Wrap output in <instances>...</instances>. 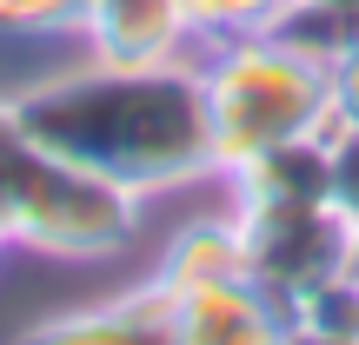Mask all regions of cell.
<instances>
[{
	"mask_svg": "<svg viewBox=\"0 0 359 345\" xmlns=\"http://www.w3.org/2000/svg\"><path fill=\"white\" fill-rule=\"evenodd\" d=\"M293 7L299 0H187V20L213 47V40H240V34H273V27H286Z\"/></svg>",
	"mask_w": 359,
	"mask_h": 345,
	"instance_id": "cell-10",
	"label": "cell"
},
{
	"mask_svg": "<svg viewBox=\"0 0 359 345\" xmlns=\"http://www.w3.org/2000/svg\"><path fill=\"white\" fill-rule=\"evenodd\" d=\"M293 325L359 339V266H353V272H339V279H326V286H313V293L293 306Z\"/></svg>",
	"mask_w": 359,
	"mask_h": 345,
	"instance_id": "cell-11",
	"label": "cell"
},
{
	"mask_svg": "<svg viewBox=\"0 0 359 345\" xmlns=\"http://www.w3.org/2000/svg\"><path fill=\"white\" fill-rule=\"evenodd\" d=\"M206 87V133H213V173L246 167L253 153H273L286 140H306L333 113V80L326 53L293 40L286 27L273 34L213 40L200 53Z\"/></svg>",
	"mask_w": 359,
	"mask_h": 345,
	"instance_id": "cell-2",
	"label": "cell"
},
{
	"mask_svg": "<svg viewBox=\"0 0 359 345\" xmlns=\"http://www.w3.org/2000/svg\"><path fill=\"white\" fill-rule=\"evenodd\" d=\"M0 246H7V232H0Z\"/></svg>",
	"mask_w": 359,
	"mask_h": 345,
	"instance_id": "cell-17",
	"label": "cell"
},
{
	"mask_svg": "<svg viewBox=\"0 0 359 345\" xmlns=\"http://www.w3.org/2000/svg\"><path fill=\"white\" fill-rule=\"evenodd\" d=\"M326 80H333V113H326L320 140H333V133L359 127V40H353V47H339L333 60H326Z\"/></svg>",
	"mask_w": 359,
	"mask_h": 345,
	"instance_id": "cell-12",
	"label": "cell"
},
{
	"mask_svg": "<svg viewBox=\"0 0 359 345\" xmlns=\"http://www.w3.org/2000/svg\"><path fill=\"white\" fill-rule=\"evenodd\" d=\"M333 206L359 226V127H346V133H333Z\"/></svg>",
	"mask_w": 359,
	"mask_h": 345,
	"instance_id": "cell-14",
	"label": "cell"
},
{
	"mask_svg": "<svg viewBox=\"0 0 359 345\" xmlns=\"http://www.w3.org/2000/svg\"><path fill=\"white\" fill-rule=\"evenodd\" d=\"M80 40L93 66L147 73V66H180L200 60L206 40L193 34L187 0H80Z\"/></svg>",
	"mask_w": 359,
	"mask_h": 345,
	"instance_id": "cell-5",
	"label": "cell"
},
{
	"mask_svg": "<svg viewBox=\"0 0 359 345\" xmlns=\"http://www.w3.org/2000/svg\"><path fill=\"white\" fill-rule=\"evenodd\" d=\"M20 345H180L173 299L147 279V286H133L120 299L60 312V319H40L34 332H20Z\"/></svg>",
	"mask_w": 359,
	"mask_h": 345,
	"instance_id": "cell-7",
	"label": "cell"
},
{
	"mask_svg": "<svg viewBox=\"0 0 359 345\" xmlns=\"http://www.w3.org/2000/svg\"><path fill=\"white\" fill-rule=\"evenodd\" d=\"M219 279H253V272H246L240 213H233V219H193V226H180L173 239L160 246V266H154V286L167 299L200 293V286H219Z\"/></svg>",
	"mask_w": 359,
	"mask_h": 345,
	"instance_id": "cell-9",
	"label": "cell"
},
{
	"mask_svg": "<svg viewBox=\"0 0 359 345\" xmlns=\"http://www.w3.org/2000/svg\"><path fill=\"white\" fill-rule=\"evenodd\" d=\"M299 7H359V0H299Z\"/></svg>",
	"mask_w": 359,
	"mask_h": 345,
	"instance_id": "cell-16",
	"label": "cell"
},
{
	"mask_svg": "<svg viewBox=\"0 0 359 345\" xmlns=\"http://www.w3.org/2000/svg\"><path fill=\"white\" fill-rule=\"evenodd\" d=\"M286 325H293L286 306L273 293H259L253 279H219L173 299L180 345H280Z\"/></svg>",
	"mask_w": 359,
	"mask_h": 345,
	"instance_id": "cell-6",
	"label": "cell"
},
{
	"mask_svg": "<svg viewBox=\"0 0 359 345\" xmlns=\"http://www.w3.org/2000/svg\"><path fill=\"white\" fill-rule=\"evenodd\" d=\"M140 206L147 192L27 140V127L7 106V127H0V232H7V246H27L47 259H114L140 226Z\"/></svg>",
	"mask_w": 359,
	"mask_h": 345,
	"instance_id": "cell-3",
	"label": "cell"
},
{
	"mask_svg": "<svg viewBox=\"0 0 359 345\" xmlns=\"http://www.w3.org/2000/svg\"><path fill=\"white\" fill-rule=\"evenodd\" d=\"M74 20H80V0H0L7 34H60Z\"/></svg>",
	"mask_w": 359,
	"mask_h": 345,
	"instance_id": "cell-13",
	"label": "cell"
},
{
	"mask_svg": "<svg viewBox=\"0 0 359 345\" xmlns=\"http://www.w3.org/2000/svg\"><path fill=\"white\" fill-rule=\"evenodd\" d=\"M246 232V272L259 293H273L293 319V306L313 286L353 272V239L359 226L339 213L333 199H306V206H233Z\"/></svg>",
	"mask_w": 359,
	"mask_h": 345,
	"instance_id": "cell-4",
	"label": "cell"
},
{
	"mask_svg": "<svg viewBox=\"0 0 359 345\" xmlns=\"http://www.w3.org/2000/svg\"><path fill=\"white\" fill-rule=\"evenodd\" d=\"M13 120L47 153L74 160V167H93L133 192L213 173L200 60L147 66V73H120V66L87 60L80 73L13 100Z\"/></svg>",
	"mask_w": 359,
	"mask_h": 345,
	"instance_id": "cell-1",
	"label": "cell"
},
{
	"mask_svg": "<svg viewBox=\"0 0 359 345\" xmlns=\"http://www.w3.org/2000/svg\"><path fill=\"white\" fill-rule=\"evenodd\" d=\"M233 206H306V199H333V146L320 133L286 140L273 153H253L246 167H233Z\"/></svg>",
	"mask_w": 359,
	"mask_h": 345,
	"instance_id": "cell-8",
	"label": "cell"
},
{
	"mask_svg": "<svg viewBox=\"0 0 359 345\" xmlns=\"http://www.w3.org/2000/svg\"><path fill=\"white\" fill-rule=\"evenodd\" d=\"M280 345H359V339H339V332H313V325H286Z\"/></svg>",
	"mask_w": 359,
	"mask_h": 345,
	"instance_id": "cell-15",
	"label": "cell"
}]
</instances>
